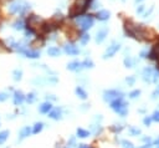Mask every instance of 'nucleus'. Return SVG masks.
I'll list each match as a JSON object with an SVG mask.
<instances>
[{"label": "nucleus", "mask_w": 159, "mask_h": 148, "mask_svg": "<svg viewBox=\"0 0 159 148\" xmlns=\"http://www.w3.org/2000/svg\"><path fill=\"white\" fill-rule=\"evenodd\" d=\"M12 75H14V80H15V81H20L21 76H22V71L21 70H15L14 72H12Z\"/></svg>", "instance_id": "27"}, {"label": "nucleus", "mask_w": 159, "mask_h": 148, "mask_svg": "<svg viewBox=\"0 0 159 148\" xmlns=\"http://www.w3.org/2000/svg\"><path fill=\"white\" fill-rule=\"evenodd\" d=\"M122 129H123V126H119V127L112 126V127H111V131H113V132H121Z\"/></svg>", "instance_id": "36"}, {"label": "nucleus", "mask_w": 159, "mask_h": 148, "mask_svg": "<svg viewBox=\"0 0 159 148\" xmlns=\"http://www.w3.org/2000/svg\"><path fill=\"white\" fill-rule=\"evenodd\" d=\"M47 53H49L50 56H52V57H56V56H60L61 50H60L59 47H50V49L47 50Z\"/></svg>", "instance_id": "20"}, {"label": "nucleus", "mask_w": 159, "mask_h": 148, "mask_svg": "<svg viewBox=\"0 0 159 148\" xmlns=\"http://www.w3.org/2000/svg\"><path fill=\"white\" fill-rule=\"evenodd\" d=\"M8 137H9V131H2L0 132V146L5 143Z\"/></svg>", "instance_id": "23"}, {"label": "nucleus", "mask_w": 159, "mask_h": 148, "mask_svg": "<svg viewBox=\"0 0 159 148\" xmlns=\"http://www.w3.org/2000/svg\"><path fill=\"white\" fill-rule=\"evenodd\" d=\"M88 41H90V35L85 34V35L81 36V44H82V45H86Z\"/></svg>", "instance_id": "33"}, {"label": "nucleus", "mask_w": 159, "mask_h": 148, "mask_svg": "<svg viewBox=\"0 0 159 148\" xmlns=\"http://www.w3.org/2000/svg\"><path fill=\"white\" fill-rule=\"evenodd\" d=\"M78 148H90V147H88L87 144H80V146H78Z\"/></svg>", "instance_id": "45"}, {"label": "nucleus", "mask_w": 159, "mask_h": 148, "mask_svg": "<svg viewBox=\"0 0 159 148\" xmlns=\"http://www.w3.org/2000/svg\"><path fill=\"white\" fill-rule=\"evenodd\" d=\"M8 98V93H5V92H0V102L2 101H5Z\"/></svg>", "instance_id": "39"}, {"label": "nucleus", "mask_w": 159, "mask_h": 148, "mask_svg": "<svg viewBox=\"0 0 159 148\" xmlns=\"http://www.w3.org/2000/svg\"><path fill=\"white\" fill-rule=\"evenodd\" d=\"M42 128H44V123H42V122H37V123L34 125L32 133H34V134H37L39 132H41V131H42Z\"/></svg>", "instance_id": "22"}, {"label": "nucleus", "mask_w": 159, "mask_h": 148, "mask_svg": "<svg viewBox=\"0 0 159 148\" xmlns=\"http://www.w3.org/2000/svg\"><path fill=\"white\" fill-rule=\"evenodd\" d=\"M110 15H111V12L108 10H101V11L97 12V19L104 21V20H108Z\"/></svg>", "instance_id": "15"}, {"label": "nucleus", "mask_w": 159, "mask_h": 148, "mask_svg": "<svg viewBox=\"0 0 159 148\" xmlns=\"http://www.w3.org/2000/svg\"><path fill=\"white\" fill-rule=\"evenodd\" d=\"M140 2H143V0H136V3H140Z\"/></svg>", "instance_id": "46"}, {"label": "nucleus", "mask_w": 159, "mask_h": 148, "mask_svg": "<svg viewBox=\"0 0 159 148\" xmlns=\"http://www.w3.org/2000/svg\"><path fill=\"white\" fill-rule=\"evenodd\" d=\"M65 52L69 53V55H78V53H80V50H78L75 45L67 44V45L65 46Z\"/></svg>", "instance_id": "9"}, {"label": "nucleus", "mask_w": 159, "mask_h": 148, "mask_svg": "<svg viewBox=\"0 0 159 148\" xmlns=\"http://www.w3.org/2000/svg\"><path fill=\"white\" fill-rule=\"evenodd\" d=\"M152 77H153V69L145 67L143 70V80L145 82H152Z\"/></svg>", "instance_id": "8"}, {"label": "nucleus", "mask_w": 159, "mask_h": 148, "mask_svg": "<svg viewBox=\"0 0 159 148\" xmlns=\"http://www.w3.org/2000/svg\"><path fill=\"white\" fill-rule=\"evenodd\" d=\"M143 141H144V142H151L152 139H151L149 137H143Z\"/></svg>", "instance_id": "43"}, {"label": "nucleus", "mask_w": 159, "mask_h": 148, "mask_svg": "<svg viewBox=\"0 0 159 148\" xmlns=\"http://www.w3.org/2000/svg\"><path fill=\"white\" fill-rule=\"evenodd\" d=\"M126 81H127V84H128L129 86H133L134 82H136V77H134V76H128V77L126 78Z\"/></svg>", "instance_id": "31"}, {"label": "nucleus", "mask_w": 159, "mask_h": 148, "mask_svg": "<svg viewBox=\"0 0 159 148\" xmlns=\"http://www.w3.org/2000/svg\"><path fill=\"white\" fill-rule=\"evenodd\" d=\"M25 100V96H24V93L21 91H15L14 93V103L15 105H21Z\"/></svg>", "instance_id": "13"}, {"label": "nucleus", "mask_w": 159, "mask_h": 148, "mask_svg": "<svg viewBox=\"0 0 159 148\" xmlns=\"http://www.w3.org/2000/svg\"><path fill=\"white\" fill-rule=\"evenodd\" d=\"M69 36H70V39L72 40V41H75V40L78 37V31H77V30H73V29H70Z\"/></svg>", "instance_id": "26"}, {"label": "nucleus", "mask_w": 159, "mask_h": 148, "mask_svg": "<svg viewBox=\"0 0 159 148\" xmlns=\"http://www.w3.org/2000/svg\"><path fill=\"white\" fill-rule=\"evenodd\" d=\"M88 136H90V132L88 131H86L83 128H78L77 129V137H80V138H87Z\"/></svg>", "instance_id": "21"}, {"label": "nucleus", "mask_w": 159, "mask_h": 148, "mask_svg": "<svg viewBox=\"0 0 159 148\" xmlns=\"http://www.w3.org/2000/svg\"><path fill=\"white\" fill-rule=\"evenodd\" d=\"M154 144H155L157 147H159V136H158V138H157V139L154 141Z\"/></svg>", "instance_id": "44"}, {"label": "nucleus", "mask_w": 159, "mask_h": 148, "mask_svg": "<svg viewBox=\"0 0 159 148\" xmlns=\"http://www.w3.org/2000/svg\"><path fill=\"white\" fill-rule=\"evenodd\" d=\"M143 10H144V6H143V5H140V6L137 9V12H138V14H140V12H143Z\"/></svg>", "instance_id": "40"}, {"label": "nucleus", "mask_w": 159, "mask_h": 148, "mask_svg": "<svg viewBox=\"0 0 159 148\" xmlns=\"http://www.w3.org/2000/svg\"><path fill=\"white\" fill-rule=\"evenodd\" d=\"M35 98H36L35 93H29V95H28V97H26V101H28L29 103H32V102L35 101Z\"/></svg>", "instance_id": "34"}, {"label": "nucleus", "mask_w": 159, "mask_h": 148, "mask_svg": "<svg viewBox=\"0 0 159 148\" xmlns=\"http://www.w3.org/2000/svg\"><path fill=\"white\" fill-rule=\"evenodd\" d=\"M107 35H108V30H107V29H102V30H100V31L97 33V36H96V43H98V44L103 43V41H104V39L107 37Z\"/></svg>", "instance_id": "10"}, {"label": "nucleus", "mask_w": 159, "mask_h": 148, "mask_svg": "<svg viewBox=\"0 0 159 148\" xmlns=\"http://www.w3.org/2000/svg\"><path fill=\"white\" fill-rule=\"evenodd\" d=\"M151 60H158L159 59V44L158 45H155L153 49H152V51L147 55Z\"/></svg>", "instance_id": "12"}, {"label": "nucleus", "mask_w": 159, "mask_h": 148, "mask_svg": "<svg viewBox=\"0 0 159 148\" xmlns=\"http://www.w3.org/2000/svg\"><path fill=\"white\" fill-rule=\"evenodd\" d=\"M111 108L114 110L118 115H121L122 117H124L128 112L127 110V102H124L123 97H118L113 101H111Z\"/></svg>", "instance_id": "2"}, {"label": "nucleus", "mask_w": 159, "mask_h": 148, "mask_svg": "<svg viewBox=\"0 0 159 148\" xmlns=\"http://www.w3.org/2000/svg\"><path fill=\"white\" fill-rule=\"evenodd\" d=\"M139 95H140V90H134V91H132L129 93V97L130 98H137Z\"/></svg>", "instance_id": "32"}, {"label": "nucleus", "mask_w": 159, "mask_h": 148, "mask_svg": "<svg viewBox=\"0 0 159 148\" xmlns=\"http://www.w3.org/2000/svg\"><path fill=\"white\" fill-rule=\"evenodd\" d=\"M14 29H15V30H22V29H24V24H22L21 20H18V21L14 24Z\"/></svg>", "instance_id": "29"}, {"label": "nucleus", "mask_w": 159, "mask_h": 148, "mask_svg": "<svg viewBox=\"0 0 159 148\" xmlns=\"http://www.w3.org/2000/svg\"><path fill=\"white\" fill-rule=\"evenodd\" d=\"M82 67V64L81 62H78V61H72L67 65V70L70 71H78Z\"/></svg>", "instance_id": "14"}, {"label": "nucleus", "mask_w": 159, "mask_h": 148, "mask_svg": "<svg viewBox=\"0 0 159 148\" xmlns=\"http://www.w3.org/2000/svg\"><path fill=\"white\" fill-rule=\"evenodd\" d=\"M67 148H69V147H67Z\"/></svg>", "instance_id": "47"}, {"label": "nucleus", "mask_w": 159, "mask_h": 148, "mask_svg": "<svg viewBox=\"0 0 159 148\" xmlns=\"http://www.w3.org/2000/svg\"><path fill=\"white\" fill-rule=\"evenodd\" d=\"M49 117L52 118V119H61L62 117V113H61V110L60 108H54V110H50L49 112Z\"/></svg>", "instance_id": "11"}, {"label": "nucleus", "mask_w": 159, "mask_h": 148, "mask_svg": "<svg viewBox=\"0 0 159 148\" xmlns=\"http://www.w3.org/2000/svg\"><path fill=\"white\" fill-rule=\"evenodd\" d=\"M158 148H159V147H158Z\"/></svg>", "instance_id": "48"}, {"label": "nucleus", "mask_w": 159, "mask_h": 148, "mask_svg": "<svg viewBox=\"0 0 159 148\" xmlns=\"http://www.w3.org/2000/svg\"><path fill=\"white\" fill-rule=\"evenodd\" d=\"M151 122H152V117H145V118L143 119V123H144L145 126H149Z\"/></svg>", "instance_id": "37"}, {"label": "nucleus", "mask_w": 159, "mask_h": 148, "mask_svg": "<svg viewBox=\"0 0 159 148\" xmlns=\"http://www.w3.org/2000/svg\"><path fill=\"white\" fill-rule=\"evenodd\" d=\"M82 64V67H86V69H92V67L95 66V64H93V61H92L91 59H86L83 62H81Z\"/></svg>", "instance_id": "24"}, {"label": "nucleus", "mask_w": 159, "mask_h": 148, "mask_svg": "<svg viewBox=\"0 0 159 148\" xmlns=\"http://www.w3.org/2000/svg\"><path fill=\"white\" fill-rule=\"evenodd\" d=\"M22 52H24L28 57H30V59H37V57H40V52H39V51H35V50H26V49H25Z\"/></svg>", "instance_id": "16"}, {"label": "nucleus", "mask_w": 159, "mask_h": 148, "mask_svg": "<svg viewBox=\"0 0 159 148\" xmlns=\"http://www.w3.org/2000/svg\"><path fill=\"white\" fill-rule=\"evenodd\" d=\"M51 108H52V105L50 102H44L41 106L39 107V111L41 112V113H49Z\"/></svg>", "instance_id": "17"}, {"label": "nucleus", "mask_w": 159, "mask_h": 148, "mask_svg": "<svg viewBox=\"0 0 159 148\" xmlns=\"http://www.w3.org/2000/svg\"><path fill=\"white\" fill-rule=\"evenodd\" d=\"M76 95L81 100H86L87 98V92L82 87H76Z\"/></svg>", "instance_id": "19"}, {"label": "nucleus", "mask_w": 159, "mask_h": 148, "mask_svg": "<svg viewBox=\"0 0 159 148\" xmlns=\"http://www.w3.org/2000/svg\"><path fill=\"white\" fill-rule=\"evenodd\" d=\"M142 30H143V25H137L132 20H127L124 22V33H126V35L138 40V41H142Z\"/></svg>", "instance_id": "1"}, {"label": "nucleus", "mask_w": 159, "mask_h": 148, "mask_svg": "<svg viewBox=\"0 0 159 148\" xmlns=\"http://www.w3.org/2000/svg\"><path fill=\"white\" fill-rule=\"evenodd\" d=\"M152 121H155V122H159V110L154 111L153 116H152Z\"/></svg>", "instance_id": "35"}, {"label": "nucleus", "mask_w": 159, "mask_h": 148, "mask_svg": "<svg viewBox=\"0 0 159 148\" xmlns=\"http://www.w3.org/2000/svg\"><path fill=\"white\" fill-rule=\"evenodd\" d=\"M30 133H31V128H30L29 126L24 127V128L20 131V139H24V138H26L28 136H30Z\"/></svg>", "instance_id": "18"}, {"label": "nucleus", "mask_w": 159, "mask_h": 148, "mask_svg": "<svg viewBox=\"0 0 159 148\" xmlns=\"http://www.w3.org/2000/svg\"><path fill=\"white\" fill-rule=\"evenodd\" d=\"M152 147V144H151V142H148L147 144H144L143 147H140V148H151Z\"/></svg>", "instance_id": "41"}, {"label": "nucleus", "mask_w": 159, "mask_h": 148, "mask_svg": "<svg viewBox=\"0 0 159 148\" xmlns=\"http://www.w3.org/2000/svg\"><path fill=\"white\" fill-rule=\"evenodd\" d=\"M145 55H148V53L145 52V51H142V52H140V57H147Z\"/></svg>", "instance_id": "42"}, {"label": "nucleus", "mask_w": 159, "mask_h": 148, "mask_svg": "<svg viewBox=\"0 0 159 148\" xmlns=\"http://www.w3.org/2000/svg\"><path fill=\"white\" fill-rule=\"evenodd\" d=\"M118 97H123V93L121 91H117V90H107V91H104L103 93V100L104 101H113Z\"/></svg>", "instance_id": "6"}, {"label": "nucleus", "mask_w": 159, "mask_h": 148, "mask_svg": "<svg viewBox=\"0 0 159 148\" xmlns=\"http://www.w3.org/2000/svg\"><path fill=\"white\" fill-rule=\"evenodd\" d=\"M121 143H122V146H123L124 148H134L133 143H132V142H129V141H127V139H123Z\"/></svg>", "instance_id": "30"}, {"label": "nucleus", "mask_w": 159, "mask_h": 148, "mask_svg": "<svg viewBox=\"0 0 159 148\" xmlns=\"http://www.w3.org/2000/svg\"><path fill=\"white\" fill-rule=\"evenodd\" d=\"M157 97H159V85H158V87H157V90L152 93V98L154 100V98H157Z\"/></svg>", "instance_id": "38"}, {"label": "nucleus", "mask_w": 159, "mask_h": 148, "mask_svg": "<svg viewBox=\"0 0 159 148\" xmlns=\"http://www.w3.org/2000/svg\"><path fill=\"white\" fill-rule=\"evenodd\" d=\"M29 8H30V5L28 3L22 2V0H16V2H14L9 6V10H10V12H12V14H16V12L22 14V12H25Z\"/></svg>", "instance_id": "4"}, {"label": "nucleus", "mask_w": 159, "mask_h": 148, "mask_svg": "<svg viewBox=\"0 0 159 148\" xmlns=\"http://www.w3.org/2000/svg\"><path fill=\"white\" fill-rule=\"evenodd\" d=\"M77 24L81 26L82 30H88L90 28L93 26V18H92L91 15L80 16V18H77Z\"/></svg>", "instance_id": "5"}, {"label": "nucleus", "mask_w": 159, "mask_h": 148, "mask_svg": "<svg viewBox=\"0 0 159 148\" xmlns=\"http://www.w3.org/2000/svg\"><path fill=\"white\" fill-rule=\"evenodd\" d=\"M134 64H136V60H132L129 56H127V57L124 59V65H126V67H133Z\"/></svg>", "instance_id": "25"}, {"label": "nucleus", "mask_w": 159, "mask_h": 148, "mask_svg": "<svg viewBox=\"0 0 159 148\" xmlns=\"http://www.w3.org/2000/svg\"><path fill=\"white\" fill-rule=\"evenodd\" d=\"M121 49V45L117 44V43H113L111 46H108V49L106 50L104 55H103V59H110V57H113L116 53L118 52V50Z\"/></svg>", "instance_id": "7"}, {"label": "nucleus", "mask_w": 159, "mask_h": 148, "mask_svg": "<svg viewBox=\"0 0 159 148\" xmlns=\"http://www.w3.org/2000/svg\"><path fill=\"white\" fill-rule=\"evenodd\" d=\"M87 5H88V0H77V3L73 4L70 9V12H69L70 18H75V16L81 15L87 9Z\"/></svg>", "instance_id": "3"}, {"label": "nucleus", "mask_w": 159, "mask_h": 148, "mask_svg": "<svg viewBox=\"0 0 159 148\" xmlns=\"http://www.w3.org/2000/svg\"><path fill=\"white\" fill-rule=\"evenodd\" d=\"M129 132H130V136H138V134H140V129L136 127H130Z\"/></svg>", "instance_id": "28"}]
</instances>
